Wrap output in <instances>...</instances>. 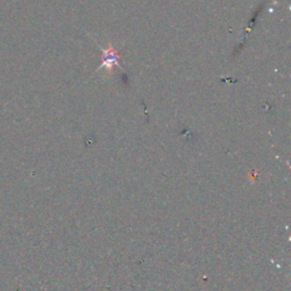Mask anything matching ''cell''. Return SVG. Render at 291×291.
Here are the masks:
<instances>
[{
	"instance_id": "1",
	"label": "cell",
	"mask_w": 291,
	"mask_h": 291,
	"mask_svg": "<svg viewBox=\"0 0 291 291\" xmlns=\"http://www.w3.org/2000/svg\"><path fill=\"white\" fill-rule=\"evenodd\" d=\"M112 48H109L106 51V56H103V61H105V64L108 66L109 69L113 68L114 64H118V59H116V53L113 52Z\"/></svg>"
}]
</instances>
